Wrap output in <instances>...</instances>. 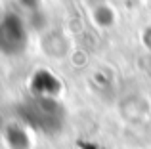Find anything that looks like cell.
Listing matches in <instances>:
<instances>
[{
	"label": "cell",
	"mask_w": 151,
	"mask_h": 149,
	"mask_svg": "<svg viewBox=\"0 0 151 149\" xmlns=\"http://www.w3.org/2000/svg\"><path fill=\"white\" fill-rule=\"evenodd\" d=\"M21 119L42 134H55L63 128V107L48 96H35L21 105Z\"/></svg>",
	"instance_id": "cell-1"
},
{
	"label": "cell",
	"mask_w": 151,
	"mask_h": 149,
	"mask_svg": "<svg viewBox=\"0 0 151 149\" xmlns=\"http://www.w3.org/2000/svg\"><path fill=\"white\" fill-rule=\"evenodd\" d=\"M27 44V33L23 23L14 15H8L0 21V52L19 54Z\"/></svg>",
	"instance_id": "cell-2"
}]
</instances>
